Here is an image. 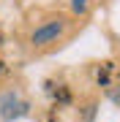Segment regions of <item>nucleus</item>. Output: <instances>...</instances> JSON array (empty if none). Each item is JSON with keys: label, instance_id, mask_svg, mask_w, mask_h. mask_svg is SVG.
<instances>
[{"label": "nucleus", "instance_id": "1", "mask_svg": "<svg viewBox=\"0 0 120 122\" xmlns=\"http://www.w3.org/2000/svg\"><path fill=\"white\" fill-rule=\"evenodd\" d=\"M66 33H68V19L66 16H52V19H46V22H41L36 30L30 33V46L33 49L55 46Z\"/></svg>", "mask_w": 120, "mask_h": 122}, {"label": "nucleus", "instance_id": "4", "mask_svg": "<svg viewBox=\"0 0 120 122\" xmlns=\"http://www.w3.org/2000/svg\"><path fill=\"white\" fill-rule=\"evenodd\" d=\"M87 8H90V0H71V11L74 14H87Z\"/></svg>", "mask_w": 120, "mask_h": 122}, {"label": "nucleus", "instance_id": "3", "mask_svg": "<svg viewBox=\"0 0 120 122\" xmlns=\"http://www.w3.org/2000/svg\"><path fill=\"white\" fill-rule=\"evenodd\" d=\"M107 98L120 109V84H109V87H107Z\"/></svg>", "mask_w": 120, "mask_h": 122}, {"label": "nucleus", "instance_id": "2", "mask_svg": "<svg viewBox=\"0 0 120 122\" xmlns=\"http://www.w3.org/2000/svg\"><path fill=\"white\" fill-rule=\"evenodd\" d=\"M25 114H30V103H27L17 90H8V92L0 95V119L3 122L19 119V117H25Z\"/></svg>", "mask_w": 120, "mask_h": 122}, {"label": "nucleus", "instance_id": "5", "mask_svg": "<svg viewBox=\"0 0 120 122\" xmlns=\"http://www.w3.org/2000/svg\"><path fill=\"white\" fill-rule=\"evenodd\" d=\"M93 119H96V100H90L82 111V122H93Z\"/></svg>", "mask_w": 120, "mask_h": 122}]
</instances>
